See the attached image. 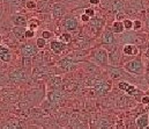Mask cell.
Wrapping results in <instances>:
<instances>
[{"label": "cell", "instance_id": "cell-1", "mask_svg": "<svg viewBox=\"0 0 149 129\" xmlns=\"http://www.w3.org/2000/svg\"><path fill=\"white\" fill-rule=\"evenodd\" d=\"M90 59H91L93 64H95V65L107 66L109 64V54L105 49L100 48V49H96L91 52Z\"/></svg>", "mask_w": 149, "mask_h": 129}, {"label": "cell", "instance_id": "cell-2", "mask_svg": "<svg viewBox=\"0 0 149 129\" xmlns=\"http://www.w3.org/2000/svg\"><path fill=\"white\" fill-rule=\"evenodd\" d=\"M124 69L128 73L136 75V76H142L143 72H145V66H143V63L140 58H135V59H132V61L127 62L124 65Z\"/></svg>", "mask_w": 149, "mask_h": 129}, {"label": "cell", "instance_id": "cell-3", "mask_svg": "<svg viewBox=\"0 0 149 129\" xmlns=\"http://www.w3.org/2000/svg\"><path fill=\"white\" fill-rule=\"evenodd\" d=\"M37 47L36 44L33 43H26L21 47V54L23 55V57H33L37 54Z\"/></svg>", "mask_w": 149, "mask_h": 129}, {"label": "cell", "instance_id": "cell-4", "mask_svg": "<svg viewBox=\"0 0 149 129\" xmlns=\"http://www.w3.org/2000/svg\"><path fill=\"white\" fill-rule=\"evenodd\" d=\"M94 87H95V91H96V93H97L98 95H104V94H107L108 91H109V88H110L109 84H108L105 80H101V79H98V80H96V82L94 83Z\"/></svg>", "mask_w": 149, "mask_h": 129}, {"label": "cell", "instance_id": "cell-5", "mask_svg": "<svg viewBox=\"0 0 149 129\" xmlns=\"http://www.w3.org/2000/svg\"><path fill=\"white\" fill-rule=\"evenodd\" d=\"M77 26H79L77 20L73 16H68L63 21V27L67 32H74L77 29Z\"/></svg>", "mask_w": 149, "mask_h": 129}, {"label": "cell", "instance_id": "cell-6", "mask_svg": "<svg viewBox=\"0 0 149 129\" xmlns=\"http://www.w3.org/2000/svg\"><path fill=\"white\" fill-rule=\"evenodd\" d=\"M59 65H60L61 69L65 70V71H72V70L75 69L76 63H74L70 57H65V58H63L61 61H59Z\"/></svg>", "mask_w": 149, "mask_h": 129}, {"label": "cell", "instance_id": "cell-7", "mask_svg": "<svg viewBox=\"0 0 149 129\" xmlns=\"http://www.w3.org/2000/svg\"><path fill=\"white\" fill-rule=\"evenodd\" d=\"M63 98H64V94L59 90H54V91L49 93V100L53 105H58L63 100Z\"/></svg>", "mask_w": 149, "mask_h": 129}, {"label": "cell", "instance_id": "cell-8", "mask_svg": "<svg viewBox=\"0 0 149 129\" xmlns=\"http://www.w3.org/2000/svg\"><path fill=\"white\" fill-rule=\"evenodd\" d=\"M52 13H53V16H54L56 19H59V18L64 16L65 13H66V7H65V5H63V4H60V2L56 4V5L53 6V8H52Z\"/></svg>", "mask_w": 149, "mask_h": 129}, {"label": "cell", "instance_id": "cell-9", "mask_svg": "<svg viewBox=\"0 0 149 129\" xmlns=\"http://www.w3.org/2000/svg\"><path fill=\"white\" fill-rule=\"evenodd\" d=\"M149 126V114H142L136 119V127L138 129H145Z\"/></svg>", "mask_w": 149, "mask_h": 129}, {"label": "cell", "instance_id": "cell-10", "mask_svg": "<svg viewBox=\"0 0 149 129\" xmlns=\"http://www.w3.org/2000/svg\"><path fill=\"white\" fill-rule=\"evenodd\" d=\"M87 55H88V50H79V51H74V52H72V54H71V55H68L67 57H70L74 63H76V62L82 61Z\"/></svg>", "mask_w": 149, "mask_h": 129}, {"label": "cell", "instance_id": "cell-11", "mask_svg": "<svg viewBox=\"0 0 149 129\" xmlns=\"http://www.w3.org/2000/svg\"><path fill=\"white\" fill-rule=\"evenodd\" d=\"M102 42L104 44H108V45H114L116 44V39L113 36V33L111 30H107L103 33V36H102Z\"/></svg>", "mask_w": 149, "mask_h": 129}, {"label": "cell", "instance_id": "cell-12", "mask_svg": "<svg viewBox=\"0 0 149 129\" xmlns=\"http://www.w3.org/2000/svg\"><path fill=\"white\" fill-rule=\"evenodd\" d=\"M109 73H110V76H111L112 78H114V79H118V78H126V77H127L126 72H125L123 69H119V68H111V69L109 70Z\"/></svg>", "mask_w": 149, "mask_h": 129}, {"label": "cell", "instance_id": "cell-13", "mask_svg": "<svg viewBox=\"0 0 149 129\" xmlns=\"http://www.w3.org/2000/svg\"><path fill=\"white\" fill-rule=\"evenodd\" d=\"M10 51L7 47L5 45H1L0 44V61L5 62V63H8L10 61Z\"/></svg>", "mask_w": 149, "mask_h": 129}, {"label": "cell", "instance_id": "cell-14", "mask_svg": "<svg viewBox=\"0 0 149 129\" xmlns=\"http://www.w3.org/2000/svg\"><path fill=\"white\" fill-rule=\"evenodd\" d=\"M2 129H24V126L20 120H10L2 127Z\"/></svg>", "mask_w": 149, "mask_h": 129}, {"label": "cell", "instance_id": "cell-15", "mask_svg": "<svg viewBox=\"0 0 149 129\" xmlns=\"http://www.w3.org/2000/svg\"><path fill=\"white\" fill-rule=\"evenodd\" d=\"M12 22L14 23L15 27H24L26 28V26H27V20L23 15H13Z\"/></svg>", "mask_w": 149, "mask_h": 129}, {"label": "cell", "instance_id": "cell-16", "mask_svg": "<svg viewBox=\"0 0 149 129\" xmlns=\"http://www.w3.org/2000/svg\"><path fill=\"white\" fill-rule=\"evenodd\" d=\"M50 47H51V50H52L54 54L59 55V54L65 49L66 44H64V43L60 42V41H52L51 44H50Z\"/></svg>", "mask_w": 149, "mask_h": 129}, {"label": "cell", "instance_id": "cell-17", "mask_svg": "<svg viewBox=\"0 0 149 129\" xmlns=\"http://www.w3.org/2000/svg\"><path fill=\"white\" fill-rule=\"evenodd\" d=\"M89 45V40L84 36H81V37H77L76 41H75V48L76 49H80V50H86V48Z\"/></svg>", "mask_w": 149, "mask_h": 129}, {"label": "cell", "instance_id": "cell-18", "mask_svg": "<svg viewBox=\"0 0 149 129\" xmlns=\"http://www.w3.org/2000/svg\"><path fill=\"white\" fill-rule=\"evenodd\" d=\"M9 77H10V79H12L13 82H15V83H17V82H22V80L26 79L24 72H23L22 70H16V71H14L13 73H10Z\"/></svg>", "mask_w": 149, "mask_h": 129}, {"label": "cell", "instance_id": "cell-19", "mask_svg": "<svg viewBox=\"0 0 149 129\" xmlns=\"http://www.w3.org/2000/svg\"><path fill=\"white\" fill-rule=\"evenodd\" d=\"M123 52L125 55H136L138 54V48L133 44H125L123 48Z\"/></svg>", "mask_w": 149, "mask_h": 129}, {"label": "cell", "instance_id": "cell-20", "mask_svg": "<svg viewBox=\"0 0 149 129\" xmlns=\"http://www.w3.org/2000/svg\"><path fill=\"white\" fill-rule=\"evenodd\" d=\"M91 29H94L95 32H100V30H102V28L104 27V21L103 20H101V19H94L91 22Z\"/></svg>", "mask_w": 149, "mask_h": 129}, {"label": "cell", "instance_id": "cell-21", "mask_svg": "<svg viewBox=\"0 0 149 129\" xmlns=\"http://www.w3.org/2000/svg\"><path fill=\"white\" fill-rule=\"evenodd\" d=\"M125 30L124 28V25L121 21H114L113 25H112V33H116V34H123Z\"/></svg>", "mask_w": 149, "mask_h": 129}, {"label": "cell", "instance_id": "cell-22", "mask_svg": "<svg viewBox=\"0 0 149 129\" xmlns=\"http://www.w3.org/2000/svg\"><path fill=\"white\" fill-rule=\"evenodd\" d=\"M119 61H120V55L118 54V50H117V49H114V50H112V51H111V54L109 55V62H111L112 64H114V65H117ZM111 63H110V64H111Z\"/></svg>", "mask_w": 149, "mask_h": 129}, {"label": "cell", "instance_id": "cell-23", "mask_svg": "<svg viewBox=\"0 0 149 129\" xmlns=\"http://www.w3.org/2000/svg\"><path fill=\"white\" fill-rule=\"evenodd\" d=\"M123 9H124V2H123V0H116V1H113V4H112V11L114 12V13H121L123 12Z\"/></svg>", "mask_w": 149, "mask_h": 129}, {"label": "cell", "instance_id": "cell-24", "mask_svg": "<svg viewBox=\"0 0 149 129\" xmlns=\"http://www.w3.org/2000/svg\"><path fill=\"white\" fill-rule=\"evenodd\" d=\"M26 30H27V29H26L24 27H13V28H12V33H13L16 37H19V39H21V37L24 36Z\"/></svg>", "mask_w": 149, "mask_h": 129}, {"label": "cell", "instance_id": "cell-25", "mask_svg": "<svg viewBox=\"0 0 149 129\" xmlns=\"http://www.w3.org/2000/svg\"><path fill=\"white\" fill-rule=\"evenodd\" d=\"M125 92H126L127 94H130V95H135V94H138L139 90H138L134 85L128 84V86H127V88H126V91H125Z\"/></svg>", "mask_w": 149, "mask_h": 129}, {"label": "cell", "instance_id": "cell-26", "mask_svg": "<svg viewBox=\"0 0 149 129\" xmlns=\"http://www.w3.org/2000/svg\"><path fill=\"white\" fill-rule=\"evenodd\" d=\"M72 41V35L68 33H64L63 35H60V42H63L64 44H67Z\"/></svg>", "mask_w": 149, "mask_h": 129}, {"label": "cell", "instance_id": "cell-27", "mask_svg": "<svg viewBox=\"0 0 149 129\" xmlns=\"http://www.w3.org/2000/svg\"><path fill=\"white\" fill-rule=\"evenodd\" d=\"M123 25H124V28L127 29V30L133 29V21H131V20H128V19H125V20L123 21Z\"/></svg>", "mask_w": 149, "mask_h": 129}, {"label": "cell", "instance_id": "cell-28", "mask_svg": "<svg viewBox=\"0 0 149 129\" xmlns=\"http://www.w3.org/2000/svg\"><path fill=\"white\" fill-rule=\"evenodd\" d=\"M38 26H39V21H38V20H36V19H31V20L29 21V27H30V30H34V29L38 28Z\"/></svg>", "mask_w": 149, "mask_h": 129}, {"label": "cell", "instance_id": "cell-29", "mask_svg": "<svg viewBox=\"0 0 149 129\" xmlns=\"http://www.w3.org/2000/svg\"><path fill=\"white\" fill-rule=\"evenodd\" d=\"M36 47L39 48V49H43L44 47H45V44H46V40H44V39H42V37H39L37 39V41H36Z\"/></svg>", "mask_w": 149, "mask_h": 129}, {"label": "cell", "instance_id": "cell-30", "mask_svg": "<svg viewBox=\"0 0 149 129\" xmlns=\"http://www.w3.org/2000/svg\"><path fill=\"white\" fill-rule=\"evenodd\" d=\"M36 7H37V4H36L34 0L27 1V8H28V9H35Z\"/></svg>", "mask_w": 149, "mask_h": 129}, {"label": "cell", "instance_id": "cell-31", "mask_svg": "<svg viewBox=\"0 0 149 129\" xmlns=\"http://www.w3.org/2000/svg\"><path fill=\"white\" fill-rule=\"evenodd\" d=\"M53 36V34L51 33V32H46V30H44L43 33H42V39H44V40H49V39H51Z\"/></svg>", "mask_w": 149, "mask_h": 129}, {"label": "cell", "instance_id": "cell-32", "mask_svg": "<svg viewBox=\"0 0 149 129\" xmlns=\"http://www.w3.org/2000/svg\"><path fill=\"white\" fill-rule=\"evenodd\" d=\"M127 86H128V83H127V82H120V83L118 84V88H119L120 91H126Z\"/></svg>", "mask_w": 149, "mask_h": 129}, {"label": "cell", "instance_id": "cell-33", "mask_svg": "<svg viewBox=\"0 0 149 129\" xmlns=\"http://www.w3.org/2000/svg\"><path fill=\"white\" fill-rule=\"evenodd\" d=\"M51 82H52V83H51V85L53 86V87H54V86H58V85H60V84H61V79H60L59 77H56V78H53Z\"/></svg>", "mask_w": 149, "mask_h": 129}, {"label": "cell", "instance_id": "cell-34", "mask_svg": "<svg viewBox=\"0 0 149 129\" xmlns=\"http://www.w3.org/2000/svg\"><path fill=\"white\" fill-rule=\"evenodd\" d=\"M140 28H141V21H139V20L133 21V29H134V30H138V29H140Z\"/></svg>", "mask_w": 149, "mask_h": 129}, {"label": "cell", "instance_id": "cell-35", "mask_svg": "<svg viewBox=\"0 0 149 129\" xmlns=\"http://www.w3.org/2000/svg\"><path fill=\"white\" fill-rule=\"evenodd\" d=\"M34 35H35V32H34V30L28 29V30H26L24 37H27V39H31V37H34Z\"/></svg>", "mask_w": 149, "mask_h": 129}, {"label": "cell", "instance_id": "cell-36", "mask_svg": "<svg viewBox=\"0 0 149 129\" xmlns=\"http://www.w3.org/2000/svg\"><path fill=\"white\" fill-rule=\"evenodd\" d=\"M86 15H88L89 18H91V16H94V14H95V12H94V9L93 8H87L86 9V13H84Z\"/></svg>", "mask_w": 149, "mask_h": 129}, {"label": "cell", "instance_id": "cell-37", "mask_svg": "<svg viewBox=\"0 0 149 129\" xmlns=\"http://www.w3.org/2000/svg\"><path fill=\"white\" fill-rule=\"evenodd\" d=\"M141 102H142L143 105H148L149 104V97L148 95H143V97H142V99H141Z\"/></svg>", "mask_w": 149, "mask_h": 129}, {"label": "cell", "instance_id": "cell-38", "mask_svg": "<svg viewBox=\"0 0 149 129\" xmlns=\"http://www.w3.org/2000/svg\"><path fill=\"white\" fill-rule=\"evenodd\" d=\"M81 20H82L83 22H89V21H90V18H89L88 15H86V14H82V15H81Z\"/></svg>", "mask_w": 149, "mask_h": 129}, {"label": "cell", "instance_id": "cell-39", "mask_svg": "<svg viewBox=\"0 0 149 129\" xmlns=\"http://www.w3.org/2000/svg\"><path fill=\"white\" fill-rule=\"evenodd\" d=\"M6 4H20V0H2Z\"/></svg>", "mask_w": 149, "mask_h": 129}, {"label": "cell", "instance_id": "cell-40", "mask_svg": "<svg viewBox=\"0 0 149 129\" xmlns=\"http://www.w3.org/2000/svg\"><path fill=\"white\" fill-rule=\"evenodd\" d=\"M124 16H125V15H124L123 12H121V13H118V14H117V21H120L121 19H124Z\"/></svg>", "mask_w": 149, "mask_h": 129}, {"label": "cell", "instance_id": "cell-41", "mask_svg": "<svg viewBox=\"0 0 149 129\" xmlns=\"http://www.w3.org/2000/svg\"><path fill=\"white\" fill-rule=\"evenodd\" d=\"M89 2L93 4V5H98L100 4V0H89Z\"/></svg>", "mask_w": 149, "mask_h": 129}, {"label": "cell", "instance_id": "cell-42", "mask_svg": "<svg viewBox=\"0 0 149 129\" xmlns=\"http://www.w3.org/2000/svg\"><path fill=\"white\" fill-rule=\"evenodd\" d=\"M117 128H118V129H124V125H123V122H121V123H118V125H117Z\"/></svg>", "mask_w": 149, "mask_h": 129}, {"label": "cell", "instance_id": "cell-43", "mask_svg": "<svg viewBox=\"0 0 149 129\" xmlns=\"http://www.w3.org/2000/svg\"><path fill=\"white\" fill-rule=\"evenodd\" d=\"M146 29L149 30V18L147 19V21H146Z\"/></svg>", "mask_w": 149, "mask_h": 129}, {"label": "cell", "instance_id": "cell-44", "mask_svg": "<svg viewBox=\"0 0 149 129\" xmlns=\"http://www.w3.org/2000/svg\"><path fill=\"white\" fill-rule=\"evenodd\" d=\"M146 57H147V58L149 59V48L147 49V51H146Z\"/></svg>", "mask_w": 149, "mask_h": 129}, {"label": "cell", "instance_id": "cell-45", "mask_svg": "<svg viewBox=\"0 0 149 129\" xmlns=\"http://www.w3.org/2000/svg\"><path fill=\"white\" fill-rule=\"evenodd\" d=\"M28 129H40V128H38V127H29Z\"/></svg>", "mask_w": 149, "mask_h": 129}, {"label": "cell", "instance_id": "cell-46", "mask_svg": "<svg viewBox=\"0 0 149 129\" xmlns=\"http://www.w3.org/2000/svg\"><path fill=\"white\" fill-rule=\"evenodd\" d=\"M59 1H65V2H67V1H74V0H59Z\"/></svg>", "mask_w": 149, "mask_h": 129}, {"label": "cell", "instance_id": "cell-47", "mask_svg": "<svg viewBox=\"0 0 149 129\" xmlns=\"http://www.w3.org/2000/svg\"><path fill=\"white\" fill-rule=\"evenodd\" d=\"M1 15H2V9L0 8V18H1Z\"/></svg>", "mask_w": 149, "mask_h": 129}, {"label": "cell", "instance_id": "cell-48", "mask_svg": "<svg viewBox=\"0 0 149 129\" xmlns=\"http://www.w3.org/2000/svg\"><path fill=\"white\" fill-rule=\"evenodd\" d=\"M1 41H2V37H1V35H0V44H1Z\"/></svg>", "mask_w": 149, "mask_h": 129}, {"label": "cell", "instance_id": "cell-49", "mask_svg": "<svg viewBox=\"0 0 149 129\" xmlns=\"http://www.w3.org/2000/svg\"><path fill=\"white\" fill-rule=\"evenodd\" d=\"M145 129H149V126H148V127H146V128H145Z\"/></svg>", "mask_w": 149, "mask_h": 129}, {"label": "cell", "instance_id": "cell-50", "mask_svg": "<svg viewBox=\"0 0 149 129\" xmlns=\"http://www.w3.org/2000/svg\"><path fill=\"white\" fill-rule=\"evenodd\" d=\"M0 1H1V0H0Z\"/></svg>", "mask_w": 149, "mask_h": 129}]
</instances>
